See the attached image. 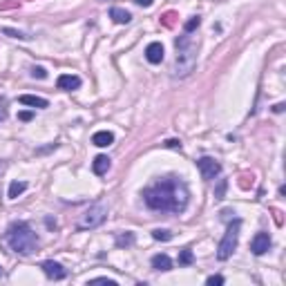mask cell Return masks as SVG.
Masks as SVG:
<instances>
[{
  "label": "cell",
  "instance_id": "cell-1",
  "mask_svg": "<svg viewBox=\"0 0 286 286\" xmlns=\"http://www.w3.org/2000/svg\"><path fill=\"white\" fill-rule=\"evenodd\" d=\"M188 199H190V190L179 177H163L143 190L145 206L159 212H184Z\"/></svg>",
  "mask_w": 286,
  "mask_h": 286
},
{
  "label": "cell",
  "instance_id": "cell-2",
  "mask_svg": "<svg viewBox=\"0 0 286 286\" xmlns=\"http://www.w3.org/2000/svg\"><path fill=\"white\" fill-rule=\"evenodd\" d=\"M5 242L18 255H32L38 250V237L27 222L9 224V228H7V233H5Z\"/></svg>",
  "mask_w": 286,
  "mask_h": 286
},
{
  "label": "cell",
  "instance_id": "cell-3",
  "mask_svg": "<svg viewBox=\"0 0 286 286\" xmlns=\"http://www.w3.org/2000/svg\"><path fill=\"white\" fill-rule=\"evenodd\" d=\"M177 59H175V74L188 76L197 65V45L190 41V36H179L175 41Z\"/></svg>",
  "mask_w": 286,
  "mask_h": 286
},
{
  "label": "cell",
  "instance_id": "cell-4",
  "mask_svg": "<svg viewBox=\"0 0 286 286\" xmlns=\"http://www.w3.org/2000/svg\"><path fill=\"white\" fill-rule=\"evenodd\" d=\"M239 230H242V222H239V219H233L230 226H228V230L224 233L219 246H217V260L226 262L228 257L235 253V248H237V244H239Z\"/></svg>",
  "mask_w": 286,
  "mask_h": 286
},
{
  "label": "cell",
  "instance_id": "cell-5",
  "mask_svg": "<svg viewBox=\"0 0 286 286\" xmlns=\"http://www.w3.org/2000/svg\"><path fill=\"white\" fill-rule=\"evenodd\" d=\"M107 217V208L103 204H94L90 206L87 210L81 215V222H79V228L81 230H92V228H99Z\"/></svg>",
  "mask_w": 286,
  "mask_h": 286
},
{
  "label": "cell",
  "instance_id": "cell-6",
  "mask_svg": "<svg viewBox=\"0 0 286 286\" xmlns=\"http://www.w3.org/2000/svg\"><path fill=\"white\" fill-rule=\"evenodd\" d=\"M197 168H199V172H202V177L206 181H212L219 172H222L219 161H215L212 157H202V159H197Z\"/></svg>",
  "mask_w": 286,
  "mask_h": 286
},
{
  "label": "cell",
  "instance_id": "cell-7",
  "mask_svg": "<svg viewBox=\"0 0 286 286\" xmlns=\"http://www.w3.org/2000/svg\"><path fill=\"white\" fill-rule=\"evenodd\" d=\"M41 268H42V273H45V275H47L49 280H54V282L65 280V277H67V270H65L63 266L59 264V262H54V260L42 262V264H41Z\"/></svg>",
  "mask_w": 286,
  "mask_h": 286
},
{
  "label": "cell",
  "instance_id": "cell-8",
  "mask_svg": "<svg viewBox=\"0 0 286 286\" xmlns=\"http://www.w3.org/2000/svg\"><path fill=\"white\" fill-rule=\"evenodd\" d=\"M270 235L268 233H257L253 237V242H250V250H253V255H264V253H268V248H270Z\"/></svg>",
  "mask_w": 286,
  "mask_h": 286
},
{
  "label": "cell",
  "instance_id": "cell-9",
  "mask_svg": "<svg viewBox=\"0 0 286 286\" xmlns=\"http://www.w3.org/2000/svg\"><path fill=\"white\" fill-rule=\"evenodd\" d=\"M163 54H165V49L161 42H150L148 47H145V59L152 65H159L161 61H163Z\"/></svg>",
  "mask_w": 286,
  "mask_h": 286
},
{
  "label": "cell",
  "instance_id": "cell-10",
  "mask_svg": "<svg viewBox=\"0 0 286 286\" xmlns=\"http://www.w3.org/2000/svg\"><path fill=\"white\" fill-rule=\"evenodd\" d=\"M81 83H83V81H81L76 74H61L59 81H56L59 90H79Z\"/></svg>",
  "mask_w": 286,
  "mask_h": 286
},
{
  "label": "cell",
  "instance_id": "cell-11",
  "mask_svg": "<svg viewBox=\"0 0 286 286\" xmlns=\"http://www.w3.org/2000/svg\"><path fill=\"white\" fill-rule=\"evenodd\" d=\"M110 165H112V161H110V157H105V154H99V157L92 161V170H94V175H99V177L107 175Z\"/></svg>",
  "mask_w": 286,
  "mask_h": 286
},
{
  "label": "cell",
  "instance_id": "cell-12",
  "mask_svg": "<svg viewBox=\"0 0 286 286\" xmlns=\"http://www.w3.org/2000/svg\"><path fill=\"white\" fill-rule=\"evenodd\" d=\"M92 143L99 145V148H107V145L114 143V134H112L110 130H99V132H94V137H92Z\"/></svg>",
  "mask_w": 286,
  "mask_h": 286
},
{
  "label": "cell",
  "instance_id": "cell-13",
  "mask_svg": "<svg viewBox=\"0 0 286 286\" xmlns=\"http://www.w3.org/2000/svg\"><path fill=\"white\" fill-rule=\"evenodd\" d=\"M110 18L114 22H119V25H127V22L132 20V14L125 9H121V7H112L110 9Z\"/></svg>",
  "mask_w": 286,
  "mask_h": 286
},
{
  "label": "cell",
  "instance_id": "cell-14",
  "mask_svg": "<svg viewBox=\"0 0 286 286\" xmlns=\"http://www.w3.org/2000/svg\"><path fill=\"white\" fill-rule=\"evenodd\" d=\"M18 101L22 103V105H29V107H47L49 103H47V99H41V96H34V94H22Z\"/></svg>",
  "mask_w": 286,
  "mask_h": 286
},
{
  "label": "cell",
  "instance_id": "cell-15",
  "mask_svg": "<svg viewBox=\"0 0 286 286\" xmlns=\"http://www.w3.org/2000/svg\"><path fill=\"white\" fill-rule=\"evenodd\" d=\"M152 268L154 270H170L172 268V260L165 253H159L152 257Z\"/></svg>",
  "mask_w": 286,
  "mask_h": 286
},
{
  "label": "cell",
  "instance_id": "cell-16",
  "mask_svg": "<svg viewBox=\"0 0 286 286\" xmlns=\"http://www.w3.org/2000/svg\"><path fill=\"white\" fill-rule=\"evenodd\" d=\"M25 190H27V184H25V181H11L7 197H9V199H18V197H20Z\"/></svg>",
  "mask_w": 286,
  "mask_h": 286
},
{
  "label": "cell",
  "instance_id": "cell-17",
  "mask_svg": "<svg viewBox=\"0 0 286 286\" xmlns=\"http://www.w3.org/2000/svg\"><path fill=\"white\" fill-rule=\"evenodd\" d=\"M152 237L157 239V242H170V239H172V233H170V230H165V228H154Z\"/></svg>",
  "mask_w": 286,
  "mask_h": 286
},
{
  "label": "cell",
  "instance_id": "cell-18",
  "mask_svg": "<svg viewBox=\"0 0 286 286\" xmlns=\"http://www.w3.org/2000/svg\"><path fill=\"white\" fill-rule=\"evenodd\" d=\"M2 34H5V36H11V38H20V41H29V34H25V32H18V29H11V27H5V29H2Z\"/></svg>",
  "mask_w": 286,
  "mask_h": 286
},
{
  "label": "cell",
  "instance_id": "cell-19",
  "mask_svg": "<svg viewBox=\"0 0 286 286\" xmlns=\"http://www.w3.org/2000/svg\"><path fill=\"white\" fill-rule=\"evenodd\" d=\"M199 25H202V18H199V16H192L190 20H185L184 32H185V34H192V32H195V29H197Z\"/></svg>",
  "mask_w": 286,
  "mask_h": 286
},
{
  "label": "cell",
  "instance_id": "cell-20",
  "mask_svg": "<svg viewBox=\"0 0 286 286\" xmlns=\"http://www.w3.org/2000/svg\"><path fill=\"white\" fill-rule=\"evenodd\" d=\"M192 262H195V255H192V250H188V248L181 250V253H179V264L181 266H190Z\"/></svg>",
  "mask_w": 286,
  "mask_h": 286
},
{
  "label": "cell",
  "instance_id": "cell-21",
  "mask_svg": "<svg viewBox=\"0 0 286 286\" xmlns=\"http://www.w3.org/2000/svg\"><path fill=\"white\" fill-rule=\"evenodd\" d=\"M132 244H134L132 233H125V235H119L117 237V246H132Z\"/></svg>",
  "mask_w": 286,
  "mask_h": 286
},
{
  "label": "cell",
  "instance_id": "cell-22",
  "mask_svg": "<svg viewBox=\"0 0 286 286\" xmlns=\"http://www.w3.org/2000/svg\"><path fill=\"white\" fill-rule=\"evenodd\" d=\"M32 76H34V79H47V69L41 67V65H34V67H32Z\"/></svg>",
  "mask_w": 286,
  "mask_h": 286
},
{
  "label": "cell",
  "instance_id": "cell-23",
  "mask_svg": "<svg viewBox=\"0 0 286 286\" xmlns=\"http://www.w3.org/2000/svg\"><path fill=\"white\" fill-rule=\"evenodd\" d=\"M90 284H107V286H117V280H110V277H94V280H90Z\"/></svg>",
  "mask_w": 286,
  "mask_h": 286
},
{
  "label": "cell",
  "instance_id": "cell-24",
  "mask_svg": "<svg viewBox=\"0 0 286 286\" xmlns=\"http://www.w3.org/2000/svg\"><path fill=\"white\" fill-rule=\"evenodd\" d=\"M206 284H208V286H222V284H224V277H222V275H210V277L206 280Z\"/></svg>",
  "mask_w": 286,
  "mask_h": 286
},
{
  "label": "cell",
  "instance_id": "cell-25",
  "mask_svg": "<svg viewBox=\"0 0 286 286\" xmlns=\"http://www.w3.org/2000/svg\"><path fill=\"white\" fill-rule=\"evenodd\" d=\"M9 110H7V99H0V121H5Z\"/></svg>",
  "mask_w": 286,
  "mask_h": 286
},
{
  "label": "cell",
  "instance_id": "cell-26",
  "mask_svg": "<svg viewBox=\"0 0 286 286\" xmlns=\"http://www.w3.org/2000/svg\"><path fill=\"white\" fill-rule=\"evenodd\" d=\"M224 192H226V181H219V185H217V190H215V197L217 199H224Z\"/></svg>",
  "mask_w": 286,
  "mask_h": 286
},
{
  "label": "cell",
  "instance_id": "cell-27",
  "mask_svg": "<svg viewBox=\"0 0 286 286\" xmlns=\"http://www.w3.org/2000/svg\"><path fill=\"white\" fill-rule=\"evenodd\" d=\"M18 119H20V121H32L34 114L32 112H18Z\"/></svg>",
  "mask_w": 286,
  "mask_h": 286
},
{
  "label": "cell",
  "instance_id": "cell-28",
  "mask_svg": "<svg viewBox=\"0 0 286 286\" xmlns=\"http://www.w3.org/2000/svg\"><path fill=\"white\" fill-rule=\"evenodd\" d=\"M165 145H168V148H175V150H177V148H181V141H177V139H170Z\"/></svg>",
  "mask_w": 286,
  "mask_h": 286
},
{
  "label": "cell",
  "instance_id": "cell-29",
  "mask_svg": "<svg viewBox=\"0 0 286 286\" xmlns=\"http://www.w3.org/2000/svg\"><path fill=\"white\" fill-rule=\"evenodd\" d=\"M137 5H141V7H152L154 5V0H134Z\"/></svg>",
  "mask_w": 286,
  "mask_h": 286
},
{
  "label": "cell",
  "instance_id": "cell-30",
  "mask_svg": "<svg viewBox=\"0 0 286 286\" xmlns=\"http://www.w3.org/2000/svg\"><path fill=\"white\" fill-rule=\"evenodd\" d=\"M273 112H284V103H277V105L273 107Z\"/></svg>",
  "mask_w": 286,
  "mask_h": 286
},
{
  "label": "cell",
  "instance_id": "cell-31",
  "mask_svg": "<svg viewBox=\"0 0 286 286\" xmlns=\"http://www.w3.org/2000/svg\"><path fill=\"white\" fill-rule=\"evenodd\" d=\"M0 277H2V266H0Z\"/></svg>",
  "mask_w": 286,
  "mask_h": 286
}]
</instances>
